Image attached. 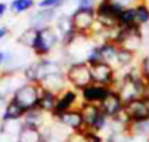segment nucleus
I'll use <instances>...</instances> for the list:
<instances>
[{"label": "nucleus", "mask_w": 149, "mask_h": 142, "mask_svg": "<svg viewBox=\"0 0 149 142\" xmlns=\"http://www.w3.org/2000/svg\"><path fill=\"white\" fill-rule=\"evenodd\" d=\"M42 92H44V87L39 83H28L26 81L23 86H20L15 92V94L12 96L10 100L16 101L17 104H20L28 112V110H32V109L38 107V103H39Z\"/></svg>", "instance_id": "f257e3e1"}, {"label": "nucleus", "mask_w": 149, "mask_h": 142, "mask_svg": "<svg viewBox=\"0 0 149 142\" xmlns=\"http://www.w3.org/2000/svg\"><path fill=\"white\" fill-rule=\"evenodd\" d=\"M65 77H67L68 84H71L72 89L78 92L93 84L91 68L87 62H71L65 71Z\"/></svg>", "instance_id": "f03ea898"}, {"label": "nucleus", "mask_w": 149, "mask_h": 142, "mask_svg": "<svg viewBox=\"0 0 149 142\" xmlns=\"http://www.w3.org/2000/svg\"><path fill=\"white\" fill-rule=\"evenodd\" d=\"M83 100H81V94L78 90L75 89H67L64 90L62 93L58 94V100H56V106H55V110L54 113L51 115L52 118H56L68 110H72V109H80Z\"/></svg>", "instance_id": "7ed1b4c3"}, {"label": "nucleus", "mask_w": 149, "mask_h": 142, "mask_svg": "<svg viewBox=\"0 0 149 142\" xmlns=\"http://www.w3.org/2000/svg\"><path fill=\"white\" fill-rule=\"evenodd\" d=\"M91 68V77H93V83L100 84V86H107L111 87L114 86L116 80H117V74H116V68L109 64V62H97L94 65H90Z\"/></svg>", "instance_id": "20e7f679"}, {"label": "nucleus", "mask_w": 149, "mask_h": 142, "mask_svg": "<svg viewBox=\"0 0 149 142\" xmlns=\"http://www.w3.org/2000/svg\"><path fill=\"white\" fill-rule=\"evenodd\" d=\"M56 41H58V36H56V34L52 29H49V28H41L36 32L32 49L35 51V54L38 57H45V55H48L52 51V48L56 44Z\"/></svg>", "instance_id": "39448f33"}, {"label": "nucleus", "mask_w": 149, "mask_h": 142, "mask_svg": "<svg viewBox=\"0 0 149 142\" xmlns=\"http://www.w3.org/2000/svg\"><path fill=\"white\" fill-rule=\"evenodd\" d=\"M125 113L132 122H141L149 119V99L141 97L136 100H132L125 104Z\"/></svg>", "instance_id": "423d86ee"}, {"label": "nucleus", "mask_w": 149, "mask_h": 142, "mask_svg": "<svg viewBox=\"0 0 149 142\" xmlns=\"http://www.w3.org/2000/svg\"><path fill=\"white\" fill-rule=\"evenodd\" d=\"M111 87H107V86H100V84H90L87 86L86 89H83L80 92L81 94V100L83 103H87V104H100L101 101L106 100V97L111 93Z\"/></svg>", "instance_id": "0eeeda50"}, {"label": "nucleus", "mask_w": 149, "mask_h": 142, "mask_svg": "<svg viewBox=\"0 0 149 142\" xmlns=\"http://www.w3.org/2000/svg\"><path fill=\"white\" fill-rule=\"evenodd\" d=\"M101 112L111 120L114 118H117L123 110H125V101L122 100L120 94L116 90H111V93L106 97L104 101H101L99 104Z\"/></svg>", "instance_id": "6e6552de"}, {"label": "nucleus", "mask_w": 149, "mask_h": 142, "mask_svg": "<svg viewBox=\"0 0 149 142\" xmlns=\"http://www.w3.org/2000/svg\"><path fill=\"white\" fill-rule=\"evenodd\" d=\"M56 119L61 125H64L65 128L71 129L72 134H81L86 126H84V119H83V115H81V110L80 109H72V110H68L56 118Z\"/></svg>", "instance_id": "1a4fd4ad"}, {"label": "nucleus", "mask_w": 149, "mask_h": 142, "mask_svg": "<svg viewBox=\"0 0 149 142\" xmlns=\"http://www.w3.org/2000/svg\"><path fill=\"white\" fill-rule=\"evenodd\" d=\"M72 26L77 32H87L90 28L94 26V22H96V12L94 9H78L72 17Z\"/></svg>", "instance_id": "9d476101"}, {"label": "nucleus", "mask_w": 149, "mask_h": 142, "mask_svg": "<svg viewBox=\"0 0 149 142\" xmlns=\"http://www.w3.org/2000/svg\"><path fill=\"white\" fill-rule=\"evenodd\" d=\"M26 115V110L17 104L13 100H9L4 104V109L1 112V123L4 122H16V120H22L23 116Z\"/></svg>", "instance_id": "9b49d317"}, {"label": "nucleus", "mask_w": 149, "mask_h": 142, "mask_svg": "<svg viewBox=\"0 0 149 142\" xmlns=\"http://www.w3.org/2000/svg\"><path fill=\"white\" fill-rule=\"evenodd\" d=\"M45 115L47 113H44L38 107L36 109H32V110H28L26 115L22 119V123H23V126H28V128L41 129L45 125Z\"/></svg>", "instance_id": "f8f14e48"}, {"label": "nucleus", "mask_w": 149, "mask_h": 142, "mask_svg": "<svg viewBox=\"0 0 149 142\" xmlns=\"http://www.w3.org/2000/svg\"><path fill=\"white\" fill-rule=\"evenodd\" d=\"M83 119H84V126L86 129H90L93 126V123L96 122V119L99 118V115L101 113L99 104H87V103H81L80 106Z\"/></svg>", "instance_id": "ddd939ff"}, {"label": "nucleus", "mask_w": 149, "mask_h": 142, "mask_svg": "<svg viewBox=\"0 0 149 142\" xmlns=\"http://www.w3.org/2000/svg\"><path fill=\"white\" fill-rule=\"evenodd\" d=\"M56 100H58V94L56 93L44 89V92L41 94V99H39V103H38V109L42 110L44 113L52 115L54 110H55V106H56Z\"/></svg>", "instance_id": "4468645a"}, {"label": "nucleus", "mask_w": 149, "mask_h": 142, "mask_svg": "<svg viewBox=\"0 0 149 142\" xmlns=\"http://www.w3.org/2000/svg\"><path fill=\"white\" fill-rule=\"evenodd\" d=\"M17 142H47V138L41 132V129L23 126L17 135Z\"/></svg>", "instance_id": "2eb2a0df"}, {"label": "nucleus", "mask_w": 149, "mask_h": 142, "mask_svg": "<svg viewBox=\"0 0 149 142\" xmlns=\"http://www.w3.org/2000/svg\"><path fill=\"white\" fill-rule=\"evenodd\" d=\"M133 59H135V52H132V51H129V49H126L123 47H119L117 55H116V65L114 67H116V70H117V67L129 70L132 62H133Z\"/></svg>", "instance_id": "dca6fc26"}, {"label": "nucleus", "mask_w": 149, "mask_h": 142, "mask_svg": "<svg viewBox=\"0 0 149 142\" xmlns=\"http://www.w3.org/2000/svg\"><path fill=\"white\" fill-rule=\"evenodd\" d=\"M117 22H119V26H122V28H130V26L138 25V22H136V10H135V7L123 9V12L120 13Z\"/></svg>", "instance_id": "f3484780"}, {"label": "nucleus", "mask_w": 149, "mask_h": 142, "mask_svg": "<svg viewBox=\"0 0 149 142\" xmlns=\"http://www.w3.org/2000/svg\"><path fill=\"white\" fill-rule=\"evenodd\" d=\"M135 10H136V22H138V25L142 26V25L148 23L149 22V7L148 6L141 3V4H138L135 7Z\"/></svg>", "instance_id": "a211bd4d"}, {"label": "nucleus", "mask_w": 149, "mask_h": 142, "mask_svg": "<svg viewBox=\"0 0 149 142\" xmlns=\"http://www.w3.org/2000/svg\"><path fill=\"white\" fill-rule=\"evenodd\" d=\"M33 0H15L12 1V10L16 13H22L25 10H28L29 7H32Z\"/></svg>", "instance_id": "6ab92c4d"}, {"label": "nucleus", "mask_w": 149, "mask_h": 142, "mask_svg": "<svg viewBox=\"0 0 149 142\" xmlns=\"http://www.w3.org/2000/svg\"><path fill=\"white\" fill-rule=\"evenodd\" d=\"M139 68H141V73H142L143 78H145L146 81H149V55H146V57L141 61Z\"/></svg>", "instance_id": "aec40b11"}, {"label": "nucleus", "mask_w": 149, "mask_h": 142, "mask_svg": "<svg viewBox=\"0 0 149 142\" xmlns=\"http://www.w3.org/2000/svg\"><path fill=\"white\" fill-rule=\"evenodd\" d=\"M59 3V0H42L39 1V6L41 7H54Z\"/></svg>", "instance_id": "412c9836"}, {"label": "nucleus", "mask_w": 149, "mask_h": 142, "mask_svg": "<svg viewBox=\"0 0 149 142\" xmlns=\"http://www.w3.org/2000/svg\"><path fill=\"white\" fill-rule=\"evenodd\" d=\"M96 0H80V7L81 9H93Z\"/></svg>", "instance_id": "4be33fe9"}, {"label": "nucleus", "mask_w": 149, "mask_h": 142, "mask_svg": "<svg viewBox=\"0 0 149 142\" xmlns=\"http://www.w3.org/2000/svg\"><path fill=\"white\" fill-rule=\"evenodd\" d=\"M111 1L117 3V4H119V6H122L123 9H127V7H130V4H132L135 0H111Z\"/></svg>", "instance_id": "5701e85b"}, {"label": "nucleus", "mask_w": 149, "mask_h": 142, "mask_svg": "<svg viewBox=\"0 0 149 142\" xmlns=\"http://www.w3.org/2000/svg\"><path fill=\"white\" fill-rule=\"evenodd\" d=\"M7 35V29L6 28H0V39H3Z\"/></svg>", "instance_id": "b1692460"}, {"label": "nucleus", "mask_w": 149, "mask_h": 142, "mask_svg": "<svg viewBox=\"0 0 149 142\" xmlns=\"http://www.w3.org/2000/svg\"><path fill=\"white\" fill-rule=\"evenodd\" d=\"M4 12H6V4H4V3H0V16H1Z\"/></svg>", "instance_id": "393cba45"}, {"label": "nucleus", "mask_w": 149, "mask_h": 142, "mask_svg": "<svg viewBox=\"0 0 149 142\" xmlns=\"http://www.w3.org/2000/svg\"><path fill=\"white\" fill-rule=\"evenodd\" d=\"M4 59H6V54H4V52H0V67H1V64L4 62Z\"/></svg>", "instance_id": "a878e982"}, {"label": "nucleus", "mask_w": 149, "mask_h": 142, "mask_svg": "<svg viewBox=\"0 0 149 142\" xmlns=\"http://www.w3.org/2000/svg\"><path fill=\"white\" fill-rule=\"evenodd\" d=\"M77 142H88V141H87L83 135H80V134H78V141H77Z\"/></svg>", "instance_id": "bb28decb"}]
</instances>
